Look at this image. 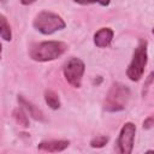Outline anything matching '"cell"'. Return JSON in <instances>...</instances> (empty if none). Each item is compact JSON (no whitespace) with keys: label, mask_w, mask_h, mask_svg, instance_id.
Wrapping results in <instances>:
<instances>
[{"label":"cell","mask_w":154,"mask_h":154,"mask_svg":"<svg viewBox=\"0 0 154 154\" xmlns=\"http://www.w3.org/2000/svg\"><path fill=\"white\" fill-rule=\"evenodd\" d=\"M153 83H154V71L149 73V76L147 77V79H146V82H144V84H143V94L147 91V89L149 88V85L153 84Z\"/></svg>","instance_id":"2e32d148"},{"label":"cell","mask_w":154,"mask_h":154,"mask_svg":"<svg viewBox=\"0 0 154 154\" xmlns=\"http://www.w3.org/2000/svg\"><path fill=\"white\" fill-rule=\"evenodd\" d=\"M32 26L42 35H52L57 31L65 29L66 23L59 14L43 10L35 16L32 20Z\"/></svg>","instance_id":"277c9868"},{"label":"cell","mask_w":154,"mask_h":154,"mask_svg":"<svg viewBox=\"0 0 154 154\" xmlns=\"http://www.w3.org/2000/svg\"><path fill=\"white\" fill-rule=\"evenodd\" d=\"M114 31L111 28H101L94 34V45L99 48H106L111 45Z\"/></svg>","instance_id":"9c48e42d"},{"label":"cell","mask_w":154,"mask_h":154,"mask_svg":"<svg viewBox=\"0 0 154 154\" xmlns=\"http://www.w3.org/2000/svg\"><path fill=\"white\" fill-rule=\"evenodd\" d=\"M154 126V116H149L147 117L144 120H143V124H142V128L144 130H148V129H152Z\"/></svg>","instance_id":"9a60e30c"},{"label":"cell","mask_w":154,"mask_h":154,"mask_svg":"<svg viewBox=\"0 0 154 154\" xmlns=\"http://www.w3.org/2000/svg\"><path fill=\"white\" fill-rule=\"evenodd\" d=\"M43 97H45V101L49 108H52V109H59L60 108V106H61L60 97L54 90H51V89L45 90Z\"/></svg>","instance_id":"30bf717a"},{"label":"cell","mask_w":154,"mask_h":154,"mask_svg":"<svg viewBox=\"0 0 154 154\" xmlns=\"http://www.w3.org/2000/svg\"><path fill=\"white\" fill-rule=\"evenodd\" d=\"M67 51V45L63 41H42L30 46L29 57L38 63L52 61L60 58Z\"/></svg>","instance_id":"6da1fadb"},{"label":"cell","mask_w":154,"mask_h":154,"mask_svg":"<svg viewBox=\"0 0 154 154\" xmlns=\"http://www.w3.org/2000/svg\"><path fill=\"white\" fill-rule=\"evenodd\" d=\"M152 34H153V35H154V28H153V30H152Z\"/></svg>","instance_id":"ac0fdd59"},{"label":"cell","mask_w":154,"mask_h":154,"mask_svg":"<svg viewBox=\"0 0 154 154\" xmlns=\"http://www.w3.org/2000/svg\"><path fill=\"white\" fill-rule=\"evenodd\" d=\"M148 61V42L144 38H140L134 51L132 59L126 69V76L132 82H138L144 73V69Z\"/></svg>","instance_id":"3957f363"},{"label":"cell","mask_w":154,"mask_h":154,"mask_svg":"<svg viewBox=\"0 0 154 154\" xmlns=\"http://www.w3.org/2000/svg\"><path fill=\"white\" fill-rule=\"evenodd\" d=\"M0 36L4 41H7V42L12 40L11 25L7 22V18L5 17V14H0Z\"/></svg>","instance_id":"8fae6325"},{"label":"cell","mask_w":154,"mask_h":154,"mask_svg":"<svg viewBox=\"0 0 154 154\" xmlns=\"http://www.w3.org/2000/svg\"><path fill=\"white\" fill-rule=\"evenodd\" d=\"M17 101H18L19 106L23 107L34 120H36V122H46L47 120L45 117V113L38 107H36L32 102L28 101L23 95H17Z\"/></svg>","instance_id":"ba28073f"},{"label":"cell","mask_w":154,"mask_h":154,"mask_svg":"<svg viewBox=\"0 0 154 154\" xmlns=\"http://www.w3.org/2000/svg\"><path fill=\"white\" fill-rule=\"evenodd\" d=\"M76 4L79 5H90V4H99L101 6H108L111 0H72Z\"/></svg>","instance_id":"5bb4252c"},{"label":"cell","mask_w":154,"mask_h":154,"mask_svg":"<svg viewBox=\"0 0 154 154\" xmlns=\"http://www.w3.org/2000/svg\"><path fill=\"white\" fill-rule=\"evenodd\" d=\"M130 96H131L130 88L123 83L116 82L111 85L103 100V109L111 113L124 111L128 106Z\"/></svg>","instance_id":"7a4b0ae2"},{"label":"cell","mask_w":154,"mask_h":154,"mask_svg":"<svg viewBox=\"0 0 154 154\" xmlns=\"http://www.w3.org/2000/svg\"><path fill=\"white\" fill-rule=\"evenodd\" d=\"M85 72V64L82 59L71 57L63 66V73L66 82L73 88H81L83 75Z\"/></svg>","instance_id":"5b68a950"},{"label":"cell","mask_w":154,"mask_h":154,"mask_svg":"<svg viewBox=\"0 0 154 154\" xmlns=\"http://www.w3.org/2000/svg\"><path fill=\"white\" fill-rule=\"evenodd\" d=\"M69 146H70L69 140H47L40 142L37 144V149L48 153H58L65 150L66 148H69Z\"/></svg>","instance_id":"52a82bcc"},{"label":"cell","mask_w":154,"mask_h":154,"mask_svg":"<svg viewBox=\"0 0 154 154\" xmlns=\"http://www.w3.org/2000/svg\"><path fill=\"white\" fill-rule=\"evenodd\" d=\"M36 0H20V4L22 5H24V6H28V5H31V4H34Z\"/></svg>","instance_id":"e0dca14e"},{"label":"cell","mask_w":154,"mask_h":154,"mask_svg":"<svg viewBox=\"0 0 154 154\" xmlns=\"http://www.w3.org/2000/svg\"><path fill=\"white\" fill-rule=\"evenodd\" d=\"M136 125L132 122H126L123 124L119 136L117 138V147L120 154H131L135 143Z\"/></svg>","instance_id":"8992f818"},{"label":"cell","mask_w":154,"mask_h":154,"mask_svg":"<svg viewBox=\"0 0 154 154\" xmlns=\"http://www.w3.org/2000/svg\"><path fill=\"white\" fill-rule=\"evenodd\" d=\"M12 117L14 118V120L20 125V126H23V128H29V118H28V116H26V113H25V111H24V108L23 107H17V108H14L13 109V112H12Z\"/></svg>","instance_id":"7c38bea8"},{"label":"cell","mask_w":154,"mask_h":154,"mask_svg":"<svg viewBox=\"0 0 154 154\" xmlns=\"http://www.w3.org/2000/svg\"><path fill=\"white\" fill-rule=\"evenodd\" d=\"M108 141H109V137L108 136H106V135H99V136L91 138L90 142H89V144H90L91 148H102V147H105L108 143Z\"/></svg>","instance_id":"4fadbf2b"}]
</instances>
